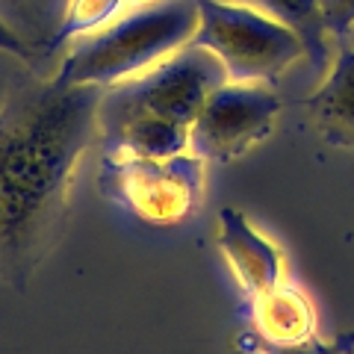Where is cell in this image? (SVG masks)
<instances>
[{
  "mask_svg": "<svg viewBox=\"0 0 354 354\" xmlns=\"http://www.w3.org/2000/svg\"><path fill=\"white\" fill-rule=\"evenodd\" d=\"M283 101L269 83L225 80L192 124V151L207 162H230L269 139Z\"/></svg>",
  "mask_w": 354,
  "mask_h": 354,
  "instance_id": "obj_6",
  "label": "cell"
},
{
  "mask_svg": "<svg viewBox=\"0 0 354 354\" xmlns=\"http://www.w3.org/2000/svg\"><path fill=\"white\" fill-rule=\"evenodd\" d=\"M254 334L266 346H307L319 339V316L313 301L292 283H278L274 290L251 298Z\"/></svg>",
  "mask_w": 354,
  "mask_h": 354,
  "instance_id": "obj_9",
  "label": "cell"
},
{
  "mask_svg": "<svg viewBox=\"0 0 354 354\" xmlns=\"http://www.w3.org/2000/svg\"><path fill=\"white\" fill-rule=\"evenodd\" d=\"M216 245L248 298H257L286 281V260L281 245L266 236L242 209H218Z\"/></svg>",
  "mask_w": 354,
  "mask_h": 354,
  "instance_id": "obj_7",
  "label": "cell"
},
{
  "mask_svg": "<svg viewBox=\"0 0 354 354\" xmlns=\"http://www.w3.org/2000/svg\"><path fill=\"white\" fill-rule=\"evenodd\" d=\"M97 86L24 80L0 104V283L27 290L68 225L77 169L101 133Z\"/></svg>",
  "mask_w": 354,
  "mask_h": 354,
  "instance_id": "obj_1",
  "label": "cell"
},
{
  "mask_svg": "<svg viewBox=\"0 0 354 354\" xmlns=\"http://www.w3.org/2000/svg\"><path fill=\"white\" fill-rule=\"evenodd\" d=\"M195 44L218 59L227 80L269 83L307 59V44L283 21L242 0H198Z\"/></svg>",
  "mask_w": 354,
  "mask_h": 354,
  "instance_id": "obj_3",
  "label": "cell"
},
{
  "mask_svg": "<svg viewBox=\"0 0 354 354\" xmlns=\"http://www.w3.org/2000/svg\"><path fill=\"white\" fill-rule=\"evenodd\" d=\"M310 124L330 148L354 151V41L337 39L316 92L307 97Z\"/></svg>",
  "mask_w": 354,
  "mask_h": 354,
  "instance_id": "obj_8",
  "label": "cell"
},
{
  "mask_svg": "<svg viewBox=\"0 0 354 354\" xmlns=\"http://www.w3.org/2000/svg\"><path fill=\"white\" fill-rule=\"evenodd\" d=\"M325 354H354V337H342L334 342V346L325 342Z\"/></svg>",
  "mask_w": 354,
  "mask_h": 354,
  "instance_id": "obj_16",
  "label": "cell"
},
{
  "mask_svg": "<svg viewBox=\"0 0 354 354\" xmlns=\"http://www.w3.org/2000/svg\"><path fill=\"white\" fill-rule=\"evenodd\" d=\"M127 0H65L62 12L53 24L50 36L44 39V53H53L57 48L68 41H77L88 36V32L106 27L109 21H115L121 12H127Z\"/></svg>",
  "mask_w": 354,
  "mask_h": 354,
  "instance_id": "obj_11",
  "label": "cell"
},
{
  "mask_svg": "<svg viewBox=\"0 0 354 354\" xmlns=\"http://www.w3.org/2000/svg\"><path fill=\"white\" fill-rule=\"evenodd\" d=\"M130 6H139V3H148V0H127Z\"/></svg>",
  "mask_w": 354,
  "mask_h": 354,
  "instance_id": "obj_17",
  "label": "cell"
},
{
  "mask_svg": "<svg viewBox=\"0 0 354 354\" xmlns=\"http://www.w3.org/2000/svg\"><path fill=\"white\" fill-rule=\"evenodd\" d=\"M225 68L209 50L189 41L153 71L104 88V113H151L192 127L207 97L225 83Z\"/></svg>",
  "mask_w": 354,
  "mask_h": 354,
  "instance_id": "obj_5",
  "label": "cell"
},
{
  "mask_svg": "<svg viewBox=\"0 0 354 354\" xmlns=\"http://www.w3.org/2000/svg\"><path fill=\"white\" fill-rule=\"evenodd\" d=\"M0 53H9V57L21 59L24 65L39 62V48L30 39H24V32H21L15 24H9L3 15H0Z\"/></svg>",
  "mask_w": 354,
  "mask_h": 354,
  "instance_id": "obj_12",
  "label": "cell"
},
{
  "mask_svg": "<svg viewBox=\"0 0 354 354\" xmlns=\"http://www.w3.org/2000/svg\"><path fill=\"white\" fill-rule=\"evenodd\" d=\"M195 30L198 0H148L77 39L53 77L65 86L113 88L153 71L186 48Z\"/></svg>",
  "mask_w": 354,
  "mask_h": 354,
  "instance_id": "obj_2",
  "label": "cell"
},
{
  "mask_svg": "<svg viewBox=\"0 0 354 354\" xmlns=\"http://www.w3.org/2000/svg\"><path fill=\"white\" fill-rule=\"evenodd\" d=\"M346 39H351V41H354V32H348V36H346Z\"/></svg>",
  "mask_w": 354,
  "mask_h": 354,
  "instance_id": "obj_18",
  "label": "cell"
},
{
  "mask_svg": "<svg viewBox=\"0 0 354 354\" xmlns=\"http://www.w3.org/2000/svg\"><path fill=\"white\" fill-rule=\"evenodd\" d=\"M242 3L257 6L260 12L290 24L307 44V59L316 68L325 71L334 39H330V32L325 27V15H322V3L319 0H242Z\"/></svg>",
  "mask_w": 354,
  "mask_h": 354,
  "instance_id": "obj_10",
  "label": "cell"
},
{
  "mask_svg": "<svg viewBox=\"0 0 354 354\" xmlns=\"http://www.w3.org/2000/svg\"><path fill=\"white\" fill-rule=\"evenodd\" d=\"M97 180L109 201L124 207L139 221L153 227H174L192 218L204 204L207 160L195 151L171 157H139L106 148Z\"/></svg>",
  "mask_w": 354,
  "mask_h": 354,
  "instance_id": "obj_4",
  "label": "cell"
},
{
  "mask_svg": "<svg viewBox=\"0 0 354 354\" xmlns=\"http://www.w3.org/2000/svg\"><path fill=\"white\" fill-rule=\"evenodd\" d=\"M330 39H346L354 32V0H319Z\"/></svg>",
  "mask_w": 354,
  "mask_h": 354,
  "instance_id": "obj_13",
  "label": "cell"
},
{
  "mask_svg": "<svg viewBox=\"0 0 354 354\" xmlns=\"http://www.w3.org/2000/svg\"><path fill=\"white\" fill-rule=\"evenodd\" d=\"M9 12V21H12V15L18 21H30V18H41L44 12V0H0V15ZM6 18V15H3ZM15 24V21H12Z\"/></svg>",
  "mask_w": 354,
  "mask_h": 354,
  "instance_id": "obj_14",
  "label": "cell"
},
{
  "mask_svg": "<svg viewBox=\"0 0 354 354\" xmlns=\"http://www.w3.org/2000/svg\"><path fill=\"white\" fill-rule=\"evenodd\" d=\"M260 351L263 354H325V342L316 339V342H307V346H266V342H260Z\"/></svg>",
  "mask_w": 354,
  "mask_h": 354,
  "instance_id": "obj_15",
  "label": "cell"
}]
</instances>
